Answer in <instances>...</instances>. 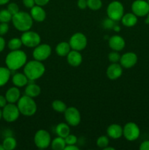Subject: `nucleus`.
<instances>
[{"label":"nucleus","instance_id":"f257e3e1","mask_svg":"<svg viewBox=\"0 0 149 150\" xmlns=\"http://www.w3.org/2000/svg\"><path fill=\"white\" fill-rule=\"evenodd\" d=\"M27 62V56L26 53L20 50L12 51L7 55L5 59V63L7 67L10 70H19Z\"/></svg>","mask_w":149,"mask_h":150},{"label":"nucleus","instance_id":"f03ea898","mask_svg":"<svg viewBox=\"0 0 149 150\" xmlns=\"http://www.w3.org/2000/svg\"><path fill=\"white\" fill-rule=\"evenodd\" d=\"M45 71V65L40 61L36 59L26 62L23 68V73L30 81H34L41 78Z\"/></svg>","mask_w":149,"mask_h":150},{"label":"nucleus","instance_id":"7ed1b4c3","mask_svg":"<svg viewBox=\"0 0 149 150\" xmlns=\"http://www.w3.org/2000/svg\"><path fill=\"white\" fill-rule=\"evenodd\" d=\"M33 21L31 15L26 12L19 11L13 15L12 18V21L15 28L23 32L30 30L33 25Z\"/></svg>","mask_w":149,"mask_h":150},{"label":"nucleus","instance_id":"20e7f679","mask_svg":"<svg viewBox=\"0 0 149 150\" xmlns=\"http://www.w3.org/2000/svg\"><path fill=\"white\" fill-rule=\"evenodd\" d=\"M20 113L25 117H32L36 113L37 106L33 98L23 95L20 97L17 103Z\"/></svg>","mask_w":149,"mask_h":150},{"label":"nucleus","instance_id":"39448f33","mask_svg":"<svg viewBox=\"0 0 149 150\" xmlns=\"http://www.w3.org/2000/svg\"><path fill=\"white\" fill-rule=\"evenodd\" d=\"M124 8L122 3L118 1H113L108 4L107 7V15L109 18L114 21L121 20L124 16Z\"/></svg>","mask_w":149,"mask_h":150},{"label":"nucleus","instance_id":"423d86ee","mask_svg":"<svg viewBox=\"0 0 149 150\" xmlns=\"http://www.w3.org/2000/svg\"><path fill=\"white\" fill-rule=\"evenodd\" d=\"M22 43L23 45L28 48H35L40 44L41 38L38 33L33 31H26L22 34L21 37Z\"/></svg>","mask_w":149,"mask_h":150},{"label":"nucleus","instance_id":"0eeeda50","mask_svg":"<svg viewBox=\"0 0 149 150\" xmlns=\"http://www.w3.org/2000/svg\"><path fill=\"white\" fill-rule=\"evenodd\" d=\"M34 142L39 149H46L51 144V135L47 130H39L35 133Z\"/></svg>","mask_w":149,"mask_h":150},{"label":"nucleus","instance_id":"6e6552de","mask_svg":"<svg viewBox=\"0 0 149 150\" xmlns=\"http://www.w3.org/2000/svg\"><path fill=\"white\" fill-rule=\"evenodd\" d=\"M140 135V127L136 123L130 122L127 123L123 127V136L127 141L133 142L137 140Z\"/></svg>","mask_w":149,"mask_h":150},{"label":"nucleus","instance_id":"1a4fd4ad","mask_svg":"<svg viewBox=\"0 0 149 150\" xmlns=\"http://www.w3.org/2000/svg\"><path fill=\"white\" fill-rule=\"evenodd\" d=\"M87 42V38L86 35L81 32H77L72 35L69 43L72 49L80 51L86 48Z\"/></svg>","mask_w":149,"mask_h":150},{"label":"nucleus","instance_id":"9d476101","mask_svg":"<svg viewBox=\"0 0 149 150\" xmlns=\"http://www.w3.org/2000/svg\"><path fill=\"white\" fill-rule=\"evenodd\" d=\"M20 114L18 108L14 103H7L2 110V117L7 122H13L16 121Z\"/></svg>","mask_w":149,"mask_h":150},{"label":"nucleus","instance_id":"9b49d317","mask_svg":"<svg viewBox=\"0 0 149 150\" xmlns=\"http://www.w3.org/2000/svg\"><path fill=\"white\" fill-rule=\"evenodd\" d=\"M64 117L67 123L70 126H77L81 120L80 111L75 107H69L64 111Z\"/></svg>","mask_w":149,"mask_h":150},{"label":"nucleus","instance_id":"f8f14e48","mask_svg":"<svg viewBox=\"0 0 149 150\" xmlns=\"http://www.w3.org/2000/svg\"><path fill=\"white\" fill-rule=\"evenodd\" d=\"M131 11L137 17H145L149 13V4L145 0H135L131 4Z\"/></svg>","mask_w":149,"mask_h":150},{"label":"nucleus","instance_id":"ddd939ff","mask_svg":"<svg viewBox=\"0 0 149 150\" xmlns=\"http://www.w3.org/2000/svg\"><path fill=\"white\" fill-rule=\"evenodd\" d=\"M33 57L38 61L46 60L51 54V47L48 44H39L33 51Z\"/></svg>","mask_w":149,"mask_h":150},{"label":"nucleus","instance_id":"4468645a","mask_svg":"<svg viewBox=\"0 0 149 150\" xmlns=\"http://www.w3.org/2000/svg\"><path fill=\"white\" fill-rule=\"evenodd\" d=\"M120 64L122 67L126 69L131 68L134 67L137 62V54L133 52H127L121 56L120 59Z\"/></svg>","mask_w":149,"mask_h":150},{"label":"nucleus","instance_id":"2eb2a0df","mask_svg":"<svg viewBox=\"0 0 149 150\" xmlns=\"http://www.w3.org/2000/svg\"><path fill=\"white\" fill-rule=\"evenodd\" d=\"M123 73L122 66L118 63H112L108 66L106 74L108 79L110 80H116L121 77Z\"/></svg>","mask_w":149,"mask_h":150},{"label":"nucleus","instance_id":"dca6fc26","mask_svg":"<svg viewBox=\"0 0 149 150\" xmlns=\"http://www.w3.org/2000/svg\"><path fill=\"white\" fill-rule=\"evenodd\" d=\"M109 47L115 51H120L125 47L126 42L124 38L119 35H113L109 38Z\"/></svg>","mask_w":149,"mask_h":150},{"label":"nucleus","instance_id":"f3484780","mask_svg":"<svg viewBox=\"0 0 149 150\" xmlns=\"http://www.w3.org/2000/svg\"><path fill=\"white\" fill-rule=\"evenodd\" d=\"M67 60L69 64L72 67H77L83 61V57L80 51L75 50H71L67 55Z\"/></svg>","mask_w":149,"mask_h":150},{"label":"nucleus","instance_id":"a211bd4d","mask_svg":"<svg viewBox=\"0 0 149 150\" xmlns=\"http://www.w3.org/2000/svg\"><path fill=\"white\" fill-rule=\"evenodd\" d=\"M30 15L32 19L37 22H42L46 18V13L41 6L35 4L31 8Z\"/></svg>","mask_w":149,"mask_h":150},{"label":"nucleus","instance_id":"6ab92c4d","mask_svg":"<svg viewBox=\"0 0 149 150\" xmlns=\"http://www.w3.org/2000/svg\"><path fill=\"white\" fill-rule=\"evenodd\" d=\"M107 134L112 139H118L123 136V127L118 124H112L108 126Z\"/></svg>","mask_w":149,"mask_h":150},{"label":"nucleus","instance_id":"aec40b11","mask_svg":"<svg viewBox=\"0 0 149 150\" xmlns=\"http://www.w3.org/2000/svg\"><path fill=\"white\" fill-rule=\"evenodd\" d=\"M5 98L7 101L10 103H15L18 102L20 98V90L17 86H13V87L10 88L7 91L5 95Z\"/></svg>","mask_w":149,"mask_h":150},{"label":"nucleus","instance_id":"412c9836","mask_svg":"<svg viewBox=\"0 0 149 150\" xmlns=\"http://www.w3.org/2000/svg\"><path fill=\"white\" fill-rule=\"evenodd\" d=\"M13 83L17 87H23V86H26L29 81V79L24 73H15L13 76Z\"/></svg>","mask_w":149,"mask_h":150},{"label":"nucleus","instance_id":"4be33fe9","mask_svg":"<svg viewBox=\"0 0 149 150\" xmlns=\"http://www.w3.org/2000/svg\"><path fill=\"white\" fill-rule=\"evenodd\" d=\"M121 22L124 26L127 27H132L137 23V16L133 13H129L124 14L121 18Z\"/></svg>","mask_w":149,"mask_h":150},{"label":"nucleus","instance_id":"5701e85b","mask_svg":"<svg viewBox=\"0 0 149 150\" xmlns=\"http://www.w3.org/2000/svg\"><path fill=\"white\" fill-rule=\"evenodd\" d=\"M41 93V89L36 83H29L26 85L25 89V95L31 98H36Z\"/></svg>","mask_w":149,"mask_h":150},{"label":"nucleus","instance_id":"b1692460","mask_svg":"<svg viewBox=\"0 0 149 150\" xmlns=\"http://www.w3.org/2000/svg\"><path fill=\"white\" fill-rule=\"evenodd\" d=\"M71 49L72 48L69 42H61L56 47V52L60 57H67Z\"/></svg>","mask_w":149,"mask_h":150},{"label":"nucleus","instance_id":"393cba45","mask_svg":"<svg viewBox=\"0 0 149 150\" xmlns=\"http://www.w3.org/2000/svg\"><path fill=\"white\" fill-rule=\"evenodd\" d=\"M56 133L60 137L65 138L70 133V128L67 123H59L56 127Z\"/></svg>","mask_w":149,"mask_h":150},{"label":"nucleus","instance_id":"a878e982","mask_svg":"<svg viewBox=\"0 0 149 150\" xmlns=\"http://www.w3.org/2000/svg\"><path fill=\"white\" fill-rule=\"evenodd\" d=\"M11 70L8 67H0V86L5 85L10 79Z\"/></svg>","mask_w":149,"mask_h":150},{"label":"nucleus","instance_id":"bb28decb","mask_svg":"<svg viewBox=\"0 0 149 150\" xmlns=\"http://www.w3.org/2000/svg\"><path fill=\"white\" fill-rule=\"evenodd\" d=\"M51 148L53 150H63L64 149L67 144H66L65 140H64V138L58 136L51 142Z\"/></svg>","mask_w":149,"mask_h":150},{"label":"nucleus","instance_id":"cd10ccee","mask_svg":"<svg viewBox=\"0 0 149 150\" xmlns=\"http://www.w3.org/2000/svg\"><path fill=\"white\" fill-rule=\"evenodd\" d=\"M2 146L5 150H13L17 146V142L14 138L12 136H8L3 141Z\"/></svg>","mask_w":149,"mask_h":150},{"label":"nucleus","instance_id":"c85d7f7f","mask_svg":"<svg viewBox=\"0 0 149 150\" xmlns=\"http://www.w3.org/2000/svg\"><path fill=\"white\" fill-rule=\"evenodd\" d=\"M53 109L55 111L58 113H64V111L67 109V105L63 101L59 100H56L52 103Z\"/></svg>","mask_w":149,"mask_h":150},{"label":"nucleus","instance_id":"c756f323","mask_svg":"<svg viewBox=\"0 0 149 150\" xmlns=\"http://www.w3.org/2000/svg\"><path fill=\"white\" fill-rule=\"evenodd\" d=\"M23 43L20 38H15L10 40L8 42V48L11 51H15V50L20 49V47L22 46Z\"/></svg>","mask_w":149,"mask_h":150},{"label":"nucleus","instance_id":"7c9ffc66","mask_svg":"<svg viewBox=\"0 0 149 150\" xmlns=\"http://www.w3.org/2000/svg\"><path fill=\"white\" fill-rule=\"evenodd\" d=\"M11 13L7 10H2L0 11V22L1 23H8L10 21H12Z\"/></svg>","mask_w":149,"mask_h":150},{"label":"nucleus","instance_id":"2f4dec72","mask_svg":"<svg viewBox=\"0 0 149 150\" xmlns=\"http://www.w3.org/2000/svg\"><path fill=\"white\" fill-rule=\"evenodd\" d=\"M87 5L92 10H99L102 7V2L101 0H87Z\"/></svg>","mask_w":149,"mask_h":150},{"label":"nucleus","instance_id":"473e14b6","mask_svg":"<svg viewBox=\"0 0 149 150\" xmlns=\"http://www.w3.org/2000/svg\"><path fill=\"white\" fill-rule=\"evenodd\" d=\"M108 144H109V139H108V136H99L97 139V140H96V145L99 147L102 148V149L108 146Z\"/></svg>","mask_w":149,"mask_h":150},{"label":"nucleus","instance_id":"72a5a7b5","mask_svg":"<svg viewBox=\"0 0 149 150\" xmlns=\"http://www.w3.org/2000/svg\"><path fill=\"white\" fill-rule=\"evenodd\" d=\"M121 59V55L118 54V51H113L108 54V59L112 63H118Z\"/></svg>","mask_w":149,"mask_h":150},{"label":"nucleus","instance_id":"f704fd0d","mask_svg":"<svg viewBox=\"0 0 149 150\" xmlns=\"http://www.w3.org/2000/svg\"><path fill=\"white\" fill-rule=\"evenodd\" d=\"M64 140H65L66 144L67 145L76 144V143L77 142V138L74 135L70 134V133L67 137L64 138Z\"/></svg>","mask_w":149,"mask_h":150},{"label":"nucleus","instance_id":"c9c22d12","mask_svg":"<svg viewBox=\"0 0 149 150\" xmlns=\"http://www.w3.org/2000/svg\"><path fill=\"white\" fill-rule=\"evenodd\" d=\"M7 10L12 14V16L16 14L19 12V7L16 3H10L7 6Z\"/></svg>","mask_w":149,"mask_h":150},{"label":"nucleus","instance_id":"e433bc0d","mask_svg":"<svg viewBox=\"0 0 149 150\" xmlns=\"http://www.w3.org/2000/svg\"><path fill=\"white\" fill-rule=\"evenodd\" d=\"M9 30V26L7 23H0V36L5 35Z\"/></svg>","mask_w":149,"mask_h":150},{"label":"nucleus","instance_id":"4c0bfd02","mask_svg":"<svg viewBox=\"0 0 149 150\" xmlns=\"http://www.w3.org/2000/svg\"><path fill=\"white\" fill-rule=\"evenodd\" d=\"M114 22H115L114 21L111 20L110 18H108V19L105 20V21H104V23H103L104 26H105V28H106V29H112L114 26V25H115Z\"/></svg>","mask_w":149,"mask_h":150},{"label":"nucleus","instance_id":"58836bf2","mask_svg":"<svg viewBox=\"0 0 149 150\" xmlns=\"http://www.w3.org/2000/svg\"><path fill=\"white\" fill-rule=\"evenodd\" d=\"M77 7L81 10H85L87 5V0H77Z\"/></svg>","mask_w":149,"mask_h":150},{"label":"nucleus","instance_id":"ea45409f","mask_svg":"<svg viewBox=\"0 0 149 150\" xmlns=\"http://www.w3.org/2000/svg\"><path fill=\"white\" fill-rule=\"evenodd\" d=\"M23 3L25 7L27 8H32L36 4L34 0H23Z\"/></svg>","mask_w":149,"mask_h":150},{"label":"nucleus","instance_id":"a19ab883","mask_svg":"<svg viewBox=\"0 0 149 150\" xmlns=\"http://www.w3.org/2000/svg\"><path fill=\"white\" fill-rule=\"evenodd\" d=\"M140 150H149V141H144L140 144Z\"/></svg>","mask_w":149,"mask_h":150},{"label":"nucleus","instance_id":"79ce46f5","mask_svg":"<svg viewBox=\"0 0 149 150\" xmlns=\"http://www.w3.org/2000/svg\"><path fill=\"white\" fill-rule=\"evenodd\" d=\"M49 1L50 0H34L35 4H36L37 5L41 6V7L46 5V4L49 2Z\"/></svg>","mask_w":149,"mask_h":150},{"label":"nucleus","instance_id":"37998d69","mask_svg":"<svg viewBox=\"0 0 149 150\" xmlns=\"http://www.w3.org/2000/svg\"><path fill=\"white\" fill-rule=\"evenodd\" d=\"M7 99L5 97L0 95V108H4L6 105H7Z\"/></svg>","mask_w":149,"mask_h":150},{"label":"nucleus","instance_id":"c03bdc74","mask_svg":"<svg viewBox=\"0 0 149 150\" xmlns=\"http://www.w3.org/2000/svg\"><path fill=\"white\" fill-rule=\"evenodd\" d=\"M79 148L76 146L75 144L71 145H66L64 150H78Z\"/></svg>","mask_w":149,"mask_h":150},{"label":"nucleus","instance_id":"a18cd8bd","mask_svg":"<svg viewBox=\"0 0 149 150\" xmlns=\"http://www.w3.org/2000/svg\"><path fill=\"white\" fill-rule=\"evenodd\" d=\"M4 47H5V40L2 37L0 36V52L4 49Z\"/></svg>","mask_w":149,"mask_h":150},{"label":"nucleus","instance_id":"49530a36","mask_svg":"<svg viewBox=\"0 0 149 150\" xmlns=\"http://www.w3.org/2000/svg\"><path fill=\"white\" fill-rule=\"evenodd\" d=\"M10 0H0V5H3V4H5L9 2Z\"/></svg>","mask_w":149,"mask_h":150},{"label":"nucleus","instance_id":"de8ad7c7","mask_svg":"<svg viewBox=\"0 0 149 150\" xmlns=\"http://www.w3.org/2000/svg\"><path fill=\"white\" fill-rule=\"evenodd\" d=\"M112 29H113L115 32H118V31H120V27H119V26H118V25H114V26Z\"/></svg>","mask_w":149,"mask_h":150},{"label":"nucleus","instance_id":"09e8293b","mask_svg":"<svg viewBox=\"0 0 149 150\" xmlns=\"http://www.w3.org/2000/svg\"><path fill=\"white\" fill-rule=\"evenodd\" d=\"M104 150H115V149H114L113 147H110V146H107L106 147H105L103 149Z\"/></svg>","mask_w":149,"mask_h":150},{"label":"nucleus","instance_id":"8fccbe9b","mask_svg":"<svg viewBox=\"0 0 149 150\" xmlns=\"http://www.w3.org/2000/svg\"><path fill=\"white\" fill-rule=\"evenodd\" d=\"M146 16H147V18H146V19H145V23H148V24H149V13H148V14Z\"/></svg>","mask_w":149,"mask_h":150},{"label":"nucleus","instance_id":"3c124183","mask_svg":"<svg viewBox=\"0 0 149 150\" xmlns=\"http://www.w3.org/2000/svg\"><path fill=\"white\" fill-rule=\"evenodd\" d=\"M1 117H2V111L0 109V120L1 119Z\"/></svg>","mask_w":149,"mask_h":150},{"label":"nucleus","instance_id":"603ef678","mask_svg":"<svg viewBox=\"0 0 149 150\" xmlns=\"http://www.w3.org/2000/svg\"><path fill=\"white\" fill-rule=\"evenodd\" d=\"M0 150H4V147H3V146H2V145H1V144H0Z\"/></svg>","mask_w":149,"mask_h":150},{"label":"nucleus","instance_id":"864d4df0","mask_svg":"<svg viewBox=\"0 0 149 150\" xmlns=\"http://www.w3.org/2000/svg\"><path fill=\"white\" fill-rule=\"evenodd\" d=\"M147 1H148V4H149V0H147Z\"/></svg>","mask_w":149,"mask_h":150},{"label":"nucleus","instance_id":"5fc2aeb1","mask_svg":"<svg viewBox=\"0 0 149 150\" xmlns=\"http://www.w3.org/2000/svg\"><path fill=\"white\" fill-rule=\"evenodd\" d=\"M0 133H1V132H0Z\"/></svg>","mask_w":149,"mask_h":150}]
</instances>
